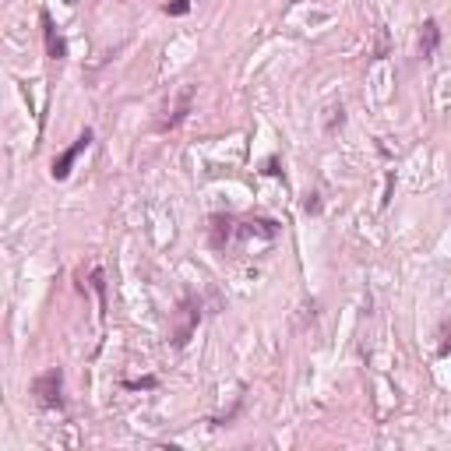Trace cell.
<instances>
[{"instance_id": "cell-1", "label": "cell", "mask_w": 451, "mask_h": 451, "mask_svg": "<svg viewBox=\"0 0 451 451\" xmlns=\"http://www.w3.org/2000/svg\"><path fill=\"white\" fill-rule=\"evenodd\" d=\"M60 381H64V374L53 367V370H46L43 377H36V384H32V391H36V398L46 405V409H53V405H60Z\"/></svg>"}, {"instance_id": "cell-2", "label": "cell", "mask_w": 451, "mask_h": 451, "mask_svg": "<svg viewBox=\"0 0 451 451\" xmlns=\"http://www.w3.org/2000/svg\"><path fill=\"white\" fill-rule=\"evenodd\" d=\"M89 145H92V131H85V134H81V138H78V141H74V145H71L67 152H60V155L53 159V169H50V173H53V180H64V176L71 173L74 159H78V155H81V152H85Z\"/></svg>"}, {"instance_id": "cell-3", "label": "cell", "mask_w": 451, "mask_h": 451, "mask_svg": "<svg viewBox=\"0 0 451 451\" xmlns=\"http://www.w3.org/2000/svg\"><path fill=\"white\" fill-rule=\"evenodd\" d=\"M39 22H43V36H46V53H50L53 60H64V57H67V43L57 36V25H53L50 11H43V15H39Z\"/></svg>"}, {"instance_id": "cell-4", "label": "cell", "mask_w": 451, "mask_h": 451, "mask_svg": "<svg viewBox=\"0 0 451 451\" xmlns=\"http://www.w3.org/2000/svg\"><path fill=\"white\" fill-rule=\"evenodd\" d=\"M437 43H440V29H437V22H423V36H419V53H423V57H433Z\"/></svg>"}, {"instance_id": "cell-5", "label": "cell", "mask_w": 451, "mask_h": 451, "mask_svg": "<svg viewBox=\"0 0 451 451\" xmlns=\"http://www.w3.org/2000/svg\"><path fill=\"white\" fill-rule=\"evenodd\" d=\"M190 11V0H169V4H166V15H187Z\"/></svg>"}, {"instance_id": "cell-6", "label": "cell", "mask_w": 451, "mask_h": 451, "mask_svg": "<svg viewBox=\"0 0 451 451\" xmlns=\"http://www.w3.org/2000/svg\"><path fill=\"white\" fill-rule=\"evenodd\" d=\"M155 377H141V381H127V388H155Z\"/></svg>"}]
</instances>
